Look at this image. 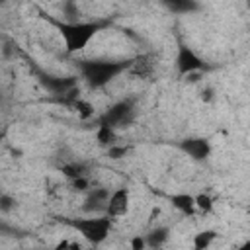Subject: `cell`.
I'll return each instance as SVG.
<instances>
[{
  "label": "cell",
  "mask_w": 250,
  "mask_h": 250,
  "mask_svg": "<svg viewBox=\"0 0 250 250\" xmlns=\"http://www.w3.org/2000/svg\"><path fill=\"white\" fill-rule=\"evenodd\" d=\"M61 172L68 182H72V180H78V178H86L90 174V168L82 160H68V162L61 164Z\"/></svg>",
  "instance_id": "obj_12"
},
{
  "label": "cell",
  "mask_w": 250,
  "mask_h": 250,
  "mask_svg": "<svg viewBox=\"0 0 250 250\" xmlns=\"http://www.w3.org/2000/svg\"><path fill=\"white\" fill-rule=\"evenodd\" d=\"M55 250H80V246H78V244H74V242L62 240V242H59V244H57V248H55Z\"/></svg>",
  "instance_id": "obj_24"
},
{
  "label": "cell",
  "mask_w": 250,
  "mask_h": 250,
  "mask_svg": "<svg viewBox=\"0 0 250 250\" xmlns=\"http://www.w3.org/2000/svg\"><path fill=\"white\" fill-rule=\"evenodd\" d=\"M170 203L184 217H193L197 213V209H195V195H191V193H186V191L172 193L170 195Z\"/></svg>",
  "instance_id": "obj_10"
},
{
  "label": "cell",
  "mask_w": 250,
  "mask_h": 250,
  "mask_svg": "<svg viewBox=\"0 0 250 250\" xmlns=\"http://www.w3.org/2000/svg\"><path fill=\"white\" fill-rule=\"evenodd\" d=\"M137 117V98H123L117 100L115 104H111L109 107H105V111L96 119V127L98 125H105L111 129H121V127H129Z\"/></svg>",
  "instance_id": "obj_4"
},
{
  "label": "cell",
  "mask_w": 250,
  "mask_h": 250,
  "mask_svg": "<svg viewBox=\"0 0 250 250\" xmlns=\"http://www.w3.org/2000/svg\"><path fill=\"white\" fill-rule=\"evenodd\" d=\"M80 76L92 90H102L109 82H113L119 74L131 70L133 59L127 61H111V59H80L76 62Z\"/></svg>",
  "instance_id": "obj_1"
},
{
  "label": "cell",
  "mask_w": 250,
  "mask_h": 250,
  "mask_svg": "<svg viewBox=\"0 0 250 250\" xmlns=\"http://www.w3.org/2000/svg\"><path fill=\"white\" fill-rule=\"evenodd\" d=\"M61 14H62V21H66V23L82 21L80 20V8H78L76 2H62L61 4Z\"/></svg>",
  "instance_id": "obj_17"
},
{
  "label": "cell",
  "mask_w": 250,
  "mask_h": 250,
  "mask_svg": "<svg viewBox=\"0 0 250 250\" xmlns=\"http://www.w3.org/2000/svg\"><path fill=\"white\" fill-rule=\"evenodd\" d=\"M115 139H117V131H115V129L105 127V125H98V127H96V141H98V145L104 146L105 150L115 145Z\"/></svg>",
  "instance_id": "obj_16"
},
{
  "label": "cell",
  "mask_w": 250,
  "mask_h": 250,
  "mask_svg": "<svg viewBox=\"0 0 250 250\" xmlns=\"http://www.w3.org/2000/svg\"><path fill=\"white\" fill-rule=\"evenodd\" d=\"M217 230L215 229H203L193 234V250H209V246L215 242Z\"/></svg>",
  "instance_id": "obj_15"
},
{
  "label": "cell",
  "mask_w": 250,
  "mask_h": 250,
  "mask_svg": "<svg viewBox=\"0 0 250 250\" xmlns=\"http://www.w3.org/2000/svg\"><path fill=\"white\" fill-rule=\"evenodd\" d=\"M109 195H111V191L107 188H92L86 193V197H84L82 211L88 213V215H98V213H104L105 215Z\"/></svg>",
  "instance_id": "obj_7"
},
{
  "label": "cell",
  "mask_w": 250,
  "mask_h": 250,
  "mask_svg": "<svg viewBox=\"0 0 250 250\" xmlns=\"http://www.w3.org/2000/svg\"><path fill=\"white\" fill-rule=\"evenodd\" d=\"M232 250H250V238L248 240H244L242 244H238L236 248H232Z\"/></svg>",
  "instance_id": "obj_26"
},
{
  "label": "cell",
  "mask_w": 250,
  "mask_h": 250,
  "mask_svg": "<svg viewBox=\"0 0 250 250\" xmlns=\"http://www.w3.org/2000/svg\"><path fill=\"white\" fill-rule=\"evenodd\" d=\"M176 146H178V150H182L188 158H191V160H195V162L207 160V158L211 156V150H213L209 139H205V137H186V139L178 141Z\"/></svg>",
  "instance_id": "obj_6"
},
{
  "label": "cell",
  "mask_w": 250,
  "mask_h": 250,
  "mask_svg": "<svg viewBox=\"0 0 250 250\" xmlns=\"http://www.w3.org/2000/svg\"><path fill=\"white\" fill-rule=\"evenodd\" d=\"M195 209H197V213H201V215L213 213V209H215L213 197H211L209 193H197V195H195Z\"/></svg>",
  "instance_id": "obj_18"
},
{
  "label": "cell",
  "mask_w": 250,
  "mask_h": 250,
  "mask_svg": "<svg viewBox=\"0 0 250 250\" xmlns=\"http://www.w3.org/2000/svg\"><path fill=\"white\" fill-rule=\"evenodd\" d=\"M145 238H146V246L150 250H160L170 238V229L168 227H154L145 234Z\"/></svg>",
  "instance_id": "obj_13"
},
{
  "label": "cell",
  "mask_w": 250,
  "mask_h": 250,
  "mask_svg": "<svg viewBox=\"0 0 250 250\" xmlns=\"http://www.w3.org/2000/svg\"><path fill=\"white\" fill-rule=\"evenodd\" d=\"M51 23L59 29V35L62 37L64 51L68 55H76L88 47V43L105 27L109 25L107 20H82L74 23H66L62 20H51Z\"/></svg>",
  "instance_id": "obj_2"
},
{
  "label": "cell",
  "mask_w": 250,
  "mask_h": 250,
  "mask_svg": "<svg viewBox=\"0 0 250 250\" xmlns=\"http://www.w3.org/2000/svg\"><path fill=\"white\" fill-rule=\"evenodd\" d=\"M162 6H164L168 12L180 14V16L193 14V12H199V10H201V4L195 2V0H164Z\"/></svg>",
  "instance_id": "obj_11"
},
{
  "label": "cell",
  "mask_w": 250,
  "mask_h": 250,
  "mask_svg": "<svg viewBox=\"0 0 250 250\" xmlns=\"http://www.w3.org/2000/svg\"><path fill=\"white\" fill-rule=\"evenodd\" d=\"M39 82L55 96H66L70 90L78 88V80L76 76H51V74H41Z\"/></svg>",
  "instance_id": "obj_8"
},
{
  "label": "cell",
  "mask_w": 250,
  "mask_h": 250,
  "mask_svg": "<svg viewBox=\"0 0 250 250\" xmlns=\"http://www.w3.org/2000/svg\"><path fill=\"white\" fill-rule=\"evenodd\" d=\"M213 98H215V90L213 88H203L201 90V100L203 102H213Z\"/></svg>",
  "instance_id": "obj_25"
},
{
  "label": "cell",
  "mask_w": 250,
  "mask_h": 250,
  "mask_svg": "<svg viewBox=\"0 0 250 250\" xmlns=\"http://www.w3.org/2000/svg\"><path fill=\"white\" fill-rule=\"evenodd\" d=\"M131 207V193L127 188H117L111 191L109 195V201H107V209H105V215L115 219V217H121V215H127Z\"/></svg>",
  "instance_id": "obj_9"
},
{
  "label": "cell",
  "mask_w": 250,
  "mask_h": 250,
  "mask_svg": "<svg viewBox=\"0 0 250 250\" xmlns=\"http://www.w3.org/2000/svg\"><path fill=\"white\" fill-rule=\"evenodd\" d=\"M70 189H72V191H78V193H88V191L92 189V186H90V178L86 176V178L72 180V182H70Z\"/></svg>",
  "instance_id": "obj_21"
},
{
  "label": "cell",
  "mask_w": 250,
  "mask_h": 250,
  "mask_svg": "<svg viewBox=\"0 0 250 250\" xmlns=\"http://www.w3.org/2000/svg\"><path fill=\"white\" fill-rule=\"evenodd\" d=\"M145 248H148L145 234H135V236L131 238V250H145Z\"/></svg>",
  "instance_id": "obj_23"
},
{
  "label": "cell",
  "mask_w": 250,
  "mask_h": 250,
  "mask_svg": "<svg viewBox=\"0 0 250 250\" xmlns=\"http://www.w3.org/2000/svg\"><path fill=\"white\" fill-rule=\"evenodd\" d=\"M86 242L98 246L107 240V236L113 230V219L107 215H88V217H76L66 221Z\"/></svg>",
  "instance_id": "obj_3"
},
{
  "label": "cell",
  "mask_w": 250,
  "mask_h": 250,
  "mask_svg": "<svg viewBox=\"0 0 250 250\" xmlns=\"http://www.w3.org/2000/svg\"><path fill=\"white\" fill-rule=\"evenodd\" d=\"M14 207H16V199L10 193H2L0 195V211L2 213H10Z\"/></svg>",
  "instance_id": "obj_22"
},
{
  "label": "cell",
  "mask_w": 250,
  "mask_h": 250,
  "mask_svg": "<svg viewBox=\"0 0 250 250\" xmlns=\"http://www.w3.org/2000/svg\"><path fill=\"white\" fill-rule=\"evenodd\" d=\"M105 154H107V158L109 160H121V158H125L127 154H129V146H125V145H113V146H109L107 150H105Z\"/></svg>",
  "instance_id": "obj_20"
},
{
  "label": "cell",
  "mask_w": 250,
  "mask_h": 250,
  "mask_svg": "<svg viewBox=\"0 0 250 250\" xmlns=\"http://www.w3.org/2000/svg\"><path fill=\"white\" fill-rule=\"evenodd\" d=\"M176 70H178V76H189V74H197V72H203L207 70V62L188 45L180 43L178 45V53H176Z\"/></svg>",
  "instance_id": "obj_5"
},
{
  "label": "cell",
  "mask_w": 250,
  "mask_h": 250,
  "mask_svg": "<svg viewBox=\"0 0 250 250\" xmlns=\"http://www.w3.org/2000/svg\"><path fill=\"white\" fill-rule=\"evenodd\" d=\"M152 68H154L152 57H148V55H141V57H135V59H133V66H131L129 72H133V74L145 78V76H148V74L152 72Z\"/></svg>",
  "instance_id": "obj_14"
},
{
  "label": "cell",
  "mask_w": 250,
  "mask_h": 250,
  "mask_svg": "<svg viewBox=\"0 0 250 250\" xmlns=\"http://www.w3.org/2000/svg\"><path fill=\"white\" fill-rule=\"evenodd\" d=\"M72 107L78 111V115L82 117V119H90L92 115H94V107H92V104L90 102H86V100H76L74 104H72Z\"/></svg>",
  "instance_id": "obj_19"
}]
</instances>
